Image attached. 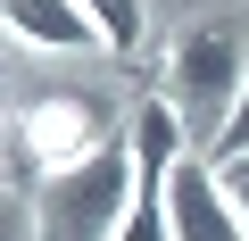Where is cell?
Masks as SVG:
<instances>
[{
	"mask_svg": "<svg viewBox=\"0 0 249 241\" xmlns=\"http://www.w3.org/2000/svg\"><path fill=\"white\" fill-rule=\"evenodd\" d=\"M133 216V133H116L83 167L42 175L34 191V241H124Z\"/></svg>",
	"mask_w": 249,
	"mask_h": 241,
	"instance_id": "obj_1",
	"label": "cell"
},
{
	"mask_svg": "<svg viewBox=\"0 0 249 241\" xmlns=\"http://www.w3.org/2000/svg\"><path fill=\"white\" fill-rule=\"evenodd\" d=\"M166 75H175V108L191 116V133H224L232 125V108H241V92H249V34L232 25V17H208V25H191L183 42H175V58H166Z\"/></svg>",
	"mask_w": 249,
	"mask_h": 241,
	"instance_id": "obj_2",
	"label": "cell"
},
{
	"mask_svg": "<svg viewBox=\"0 0 249 241\" xmlns=\"http://www.w3.org/2000/svg\"><path fill=\"white\" fill-rule=\"evenodd\" d=\"M124 125L100 108V100H83V92H58V100H34L17 125H9V158H25V167H42V175H58V167H83L91 150H108Z\"/></svg>",
	"mask_w": 249,
	"mask_h": 241,
	"instance_id": "obj_3",
	"label": "cell"
},
{
	"mask_svg": "<svg viewBox=\"0 0 249 241\" xmlns=\"http://www.w3.org/2000/svg\"><path fill=\"white\" fill-rule=\"evenodd\" d=\"M166 241H249L232 191H224V167H208V150H191L175 167V200H166Z\"/></svg>",
	"mask_w": 249,
	"mask_h": 241,
	"instance_id": "obj_4",
	"label": "cell"
},
{
	"mask_svg": "<svg viewBox=\"0 0 249 241\" xmlns=\"http://www.w3.org/2000/svg\"><path fill=\"white\" fill-rule=\"evenodd\" d=\"M0 17H9V42H17V50H50V58L108 50L83 0H0Z\"/></svg>",
	"mask_w": 249,
	"mask_h": 241,
	"instance_id": "obj_5",
	"label": "cell"
},
{
	"mask_svg": "<svg viewBox=\"0 0 249 241\" xmlns=\"http://www.w3.org/2000/svg\"><path fill=\"white\" fill-rule=\"evenodd\" d=\"M83 9H91V25H100L108 58H133V50H142V34H150V9H142V0H83Z\"/></svg>",
	"mask_w": 249,
	"mask_h": 241,
	"instance_id": "obj_6",
	"label": "cell"
},
{
	"mask_svg": "<svg viewBox=\"0 0 249 241\" xmlns=\"http://www.w3.org/2000/svg\"><path fill=\"white\" fill-rule=\"evenodd\" d=\"M224 191H232V208H241V224H249V158L224 167Z\"/></svg>",
	"mask_w": 249,
	"mask_h": 241,
	"instance_id": "obj_7",
	"label": "cell"
}]
</instances>
